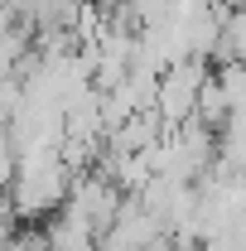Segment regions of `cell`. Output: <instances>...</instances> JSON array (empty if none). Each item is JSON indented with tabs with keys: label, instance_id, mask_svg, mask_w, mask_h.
Returning <instances> with one entry per match:
<instances>
[{
	"label": "cell",
	"instance_id": "obj_1",
	"mask_svg": "<svg viewBox=\"0 0 246 251\" xmlns=\"http://www.w3.org/2000/svg\"><path fill=\"white\" fill-rule=\"evenodd\" d=\"M203 63L188 58V63H174L164 77H159V92H154V106H159V116L169 121V130H179L188 126V116L198 111V92H203Z\"/></svg>",
	"mask_w": 246,
	"mask_h": 251
},
{
	"label": "cell",
	"instance_id": "obj_2",
	"mask_svg": "<svg viewBox=\"0 0 246 251\" xmlns=\"http://www.w3.org/2000/svg\"><path fill=\"white\" fill-rule=\"evenodd\" d=\"M217 53L227 63H246V10H227L217 29Z\"/></svg>",
	"mask_w": 246,
	"mask_h": 251
},
{
	"label": "cell",
	"instance_id": "obj_3",
	"mask_svg": "<svg viewBox=\"0 0 246 251\" xmlns=\"http://www.w3.org/2000/svg\"><path fill=\"white\" fill-rule=\"evenodd\" d=\"M222 5H227V10H246V0H222Z\"/></svg>",
	"mask_w": 246,
	"mask_h": 251
}]
</instances>
